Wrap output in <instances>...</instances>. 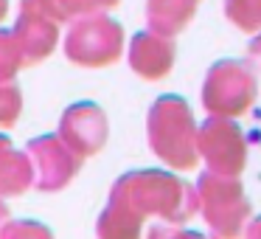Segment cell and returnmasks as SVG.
<instances>
[{
    "instance_id": "cell-1",
    "label": "cell",
    "mask_w": 261,
    "mask_h": 239,
    "mask_svg": "<svg viewBox=\"0 0 261 239\" xmlns=\"http://www.w3.org/2000/svg\"><path fill=\"white\" fill-rule=\"evenodd\" d=\"M110 203L129 211L135 220L154 214L166 222H186L197 211V192L171 172L138 169L115 180Z\"/></svg>"
},
{
    "instance_id": "cell-2",
    "label": "cell",
    "mask_w": 261,
    "mask_h": 239,
    "mask_svg": "<svg viewBox=\"0 0 261 239\" xmlns=\"http://www.w3.org/2000/svg\"><path fill=\"white\" fill-rule=\"evenodd\" d=\"M146 135L152 152L166 166L188 172L199 163L197 155V118L182 96H160L149 107Z\"/></svg>"
},
{
    "instance_id": "cell-3",
    "label": "cell",
    "mask_w": 261,
    "mask_h": 239,
    "mask_svg": "<svg viewBox=\"0 0 261 239\" xmlns=\"http://www.w3.org/2000/svg\"><path fill=\"white\" fill-rule=\"evenodd\" d=\"M258 99V79L244 59H219L208 68L202 82V107L208 118H230L244 115Z\"/></svg>"
},
{
    "instance_id": "cell-4",
    "label": "cell",
    "mask_w": 261,
    "mask_h": 239,
    "mask_svg": "<svg viewBox=\"0 0 261 239\" xmlns=\"http://www.w3.org/2000/svg\"><path fill=\"white\" fill-rule=\"evenodd\" d=\"M197 208H202L208 225L219 239H242L250 222V200L239 177H222L202 172L197 183Z\"/></svg>"
},
{
    "instance_id": "cell-5",
    "label": "cell",
    "mask_w": 261,
    "mask_h": 239,
    "mask_svg": "<svg viewBox=\"0 0 261 239\" xmlns=\"http://www.w3.org/2000/svg\"><path fill=\"white\" fill-rule=\"evenodd\" d=\"M124 54V29L107 14L73 20L65 34V57L79 68H107Z\"/></svg>"
},
{
    "instance_id": "cell-6",
    "label": "cell",
    "mask_w": 261,
    "mask_h": 239,
    "mask_svg": "<svg viewBox=\"0 0 261 239\" xmlns=\"http://www.w3.org/2000/svg\"><path fill=\"white\" fill-rule=\"evenodd\" d=\"M197 155L211 175L239 177L247 166V141L236 121L208 118L197 127Z\"/></svg>"
},
{
    "instance_id": "cell-7",
    "label": "cell",
    "mask_w": 261,
    "mask_h": 239,
    "mask_svg": "<svg viewBox=\"0 0 261 239\" xmlns=\"http://www.w3.org/2000/svg\"><path fill=\"white\" fill-rule=\"evenodd\" d=\"M110 121L104 110L96 102H76L59 118L57 138L76 155V158H90L107 144Z\"/></svg>"
},
{
    "instance_id": "cell-8",
    "label": "cell",
    "mask_w": 261,
    "mask_h": 239,
    "mask_svg": "<svg viewBox=\"0 0 261 239\" xmlns=\"http://www.w3.org/2000/svg\"><path fill=\"white\" fill-rule=\"evenodd\" d=\"M29 160L34 172V186L42 192H59L76 177L82 160L57 135H40L29 141Z\"/></svg>"
},
{
    "instance_id": "cell-9",
    "label": "cell",
    "mask_w": 261,
    "mask_h": 239,
    "mask_svg": "<svg viewBox=\"0 0 261 239\" xmlns=\"http://www.w3.org/2000/svg\"><path fill=\"white\" fill-rule=\"evenodd\" d=\"M177 59L174 40L152 34V31H138L129 42V68L146 82H160L171 74Z\"/></svg>"
},
{
    "instance_id": "cell-10",
    "label": "cell",
    "mask_w": 261,
    "mask_h": 239,
    "mask_svg": "<svg viewBox=\"0 0 261 239\" xmlns=\"http://www.w3.org/2000/svg\"><path fill=\"white\" fill-rule=\"evenodd\" d=\"M12 34L17 40V48L23 54V68H25V65H37L54 54V48L59 42V26L40 17V14L20 12Z\"/></svg>"
},
{
    "instance_id": "cell-11",
    "label": "cell",
    "mask_w": 261,
    "mask_h": 239,
    "mask_svg": "<svg viewBox=\"0 0 261 239\" xmlns=\"http://www.w3.org/2000/svg\"><path fill=\"white\" fill-rule=\"evenodd\" d=\"M121 0H20V12H31L51 23H70L90 14H104L107 9L118 6Z\"/></svg>"
},
{
    "instance_id": "cell-12",
    "label": "cell",
    "mask_w": 261,
    "mask_h": 239,
    "mask_svg": "<svg viewBox=\"0 0 261 239\" xmlns=\"http://www.w3.org/2000/svg\"><path fill=\"white\" fill-rule=\"evenodd\" d=\"M197 0H146L149 31L160 37H174L194 20Z\"/></svg>"
},
{
    "instance_id": "cell-13",
    "label": "cell",
    "mask_w": 261,
    "mask_h": 239,
    "mask_svg": "<svg viewBox=\"0 0 261 239\" xmlns=\"http://www.w3.org/2000/svg\"><path fill=\"white\" fill-rule=\"evenodd\" d=\"M34 183L29 155L17 152L6 135H0V197L6 194H23Z\"/></svg>"
},
{
    "instance_id": "cell-14",
    "label": "cell",
    "mask_w": 261,
    "mask_h": 239,
    "mask_svg": "<svg viewBox=\"0 0 261 239\" xmlns=\"http://www.w3.org/2000/svg\"><path fill=\"white\" fill-rule=\"evenodd\" d=\"M141 236V220L124 211L121 205L110 203L98 220V239H138Z\"/></svg>"
},
{
    "instance_id": "cell-15",
    "label": "cell",
    "mask_w": 261,
    "mask_h": 239,
    "mask_svg": "<svg viewBox=\"0 0 261 239\" xmlns=\"http://www.w3.org/2000/svg\"><path fill=\"white\" fill-rule=\"evenodd\" d=\"M225 17L247 34H261V0H225Z\"/></svg>"
},
{
    "instance_id": "cell-16",
    "label": "cell",
    "mask_w": 261,
    "mask_h": 239,
    "mask_svg": "<svg viewBox=\"0 0 261 239\" xmlns=\"http://www.w3.org/2000/svg\"><path fill=\"white\" fill-rule=\"evenodd\" d=\"M20 68H23V54L17 48V40L9 29H0V82H14Z\"/></svg>"
},
{
    "instance_id": "cell-17",
    "label": "cell",
    "mask_w": 261,
    "mask_h": 239,
    "mask_svg": "<svg viewBox=\"0 0 261 239\" xmlns=\"http://www.w3.org/2000/svg\"><path fill=\"white\" fill-rule=\"evenodd\" d=\"M23 110V93L14 82H0V130L17 124Z\"/></svg>"
},
{
    "instance_id": "cell-18",
    "label": "cell",
    "mask_w": 261,
    "mask_h": 239,
    "mask_svg": "<svg viewBox=\"0 0 261 239\" xmlns=\"http://www.w3.org/2000/svg\"><path fill=\"white\" fill-rule=\"evenodd\" d=\"M0 239H54V236L45 225H40V222L20 220V222H9V225L0 231Z\"/></svg>"
},
{
    "instance_id": "cell-19",
    "label": "cell",
    "mask_w": 261,
    "mask_h": 239,
    "mask_svg": "<svg viewBox=\"0 0 261 239\" xmlns=\"http://www.w3.org/2000/svg\"><path fill=\"white\" fill-rule=\"evenodd\" d=\"M149 239H211V236L197 233V231H180V228H169V225H154L149 231Z\"/></svg>"
},
{
    "instance_id": "cell-20",
    "label": "cell",
    "mask_w": 261,
    "mask_h": 239,
    "mask_svg": "<svg viewBox=\"0 0 261 239\" xmlns=\"http://www.w3.org/2000/svg\"><path fill=\"white\" fill-rule=\"evenodd\" d=\"M244 239H261V217H255L253 222H247V228H244Z\"/></svg>"
},
{
    "instance_id": "cell-21",
    "label": "cell",
    "mask_w": 261,
    "mask_h": 239,
    "mask_svg": "<svg viewBox=\"0 0 261 239\" xmlns=\"http://www.w3.org/2000/svg\"><path fill=\"white\" fill-rule=\"evenodd\" d=\"M250 54H253V57H258V59H261V34L255 37L253 42H250Z\"/></svg>"
},
{
    "instance_id": "cell-22",
    "label": "cell",
    "mask_w": 261,
    "mask_h": 239,
    "mask_svg": "<svg viewBox=\"0 0 261 239\" xmlns=\"http://www.w3.org/2000/svg\"><path fill=\"white\" fill-rule=\"evenodd\" d=\"M9 14V0H0V20H6Z\"/></svg>"
},
{
    "instance_id": "cell-23",
    "label": "cell",
    "mask_w": 261,
    "mask_h": 239,
    "mask_svg": "<svg viewBox=\"0 0 261 239\" xmlns=\"http://www.w3.org/2000/svg\"><path fill=\"white\" fill-rule=\"evenodd\" d=\"M6 214H9V211H6V205H3V203H0V222H3V220H6Z\"/></svg>"
},
{
    "instance_id": "cell-24",
    "label": "cell",
    "mask_w": 261,
    "mask_h": 239,
    "mask_svg": "<svg viewBox=\"0 0 261 239\" xmlns=\"http://www.w3.org/2000/svg\"><path fill=\"white\" fill-rule=\"evenodd\" d=\"M197 3H199V0H197Z\"/></svg>"
}]
</instances>
